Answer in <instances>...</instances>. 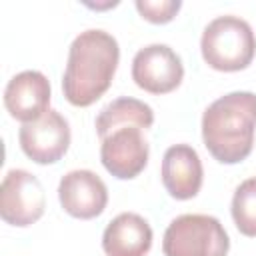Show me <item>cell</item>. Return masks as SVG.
<instances>
[{
    "label": "cell",
    "instance_id": "cell-1",
    "mask_svg": "<svg viewBox=\"0 0 256 256\" xmlns=\"http://www.w3.org/2000/svg\"><path fill=\"white\" fill-rule=\"evenodd\" d=\"M120 48L112 34L90 28L80 32L68 50L62 92L74 106L94 104L112 84Z\"/></svg>",
    "mask_w": 256,
    "mask_h": 256
},
{
    "label": "cell",
    "instance_id": "cell-2",
    "mask_svg": "<svg viewBox=\"0 0 256 256\" xmlns=\"http://www.w3.org/2000/svg\"><path fill=\"white\" fill-rule=\"evenodd\" d=\"M256 130V94L230 92L202 114V140L222 164H238L252 152Z\"/></svg>",
    "mask_w": 256,
    "mask_h": 256
},
{
    "label": "cell",
    "instance_id": "cell-3",
    "mask_svg": "<svg viewBox=\"0 0 256 256\" xmlns=\"http://www.w3.org/2000/svg\"><path fill=\"white\" fill-rule=\"evenodd\" d=\"M200 50L214 70L236 72L246 68L256 54V36L240 16H218L202 32Z\"/></svg>",
    "mask_w": 256,
    "mask_h": 256
},
{
    "label": "cell",
    "instance_id": "cell-4",
    "mask_svg": "<svg viewBox=\"0 0 256 256\" xmlns=\"http://www.w3.org/2000/svg\"><path fill=\"white\" fill-rule=\"evenodd\" d=\"M228 234L218 218L208 214H182L174 218L162 240L164 256H226Z\"/></svg>",
    "mask_w": 256,
    "mask_h": 256
},
{
    "label": "cell",
    "instance_id": "cell-5",
    "mask_svg": "<svg viewBox=\"0 0 256 256\" xmlns=\"http://www.w3.org/2000/svg\"><path fill=\"white\" fill-rule=\"evenodd\" d=\"M46 208V194L40 180L20 168L10 170L0 186V216L12 226L34 224Z\"/></svg>",
    "mask_w": 256,
    "mask_h": 256
},
{
    "label": "cell",
    "instance_id": "cell-6",
    "mask_svg": "<svg viewBox=\"0 0 256 256\" xmlns=\"http://www.w3.org/2000/svg\"><path fill=\"white\" fill-rule=\"evenodd\" d=\"M18 140L30 160L38 164H54L70 146V126L58 110H46L38 120L20 126Z\"/></svg>",
    "mask_w": 256,
    "mask_h": 256
},
{
    "label": "cell",
    "instance_id": "cell-7",
    "mask_svg": "<svg viewBox=\"0 0 256 256\" xmlns=\"http://www.w3.org/2000/svg\"><path fill=\"white\" fill-rule=\"evenodd\" d=\"M134 82L150 94H168L180 86L184 66L180 56L166 44H148L132 60Z\"/></svg>",
    "mask_w": 256,
    "mask_h": 256
},
{
    "label": "cell",
    "instance_id": "cell-8",
    "mask_svg": "<svg viewBox=\"0 0 256 256\" xmlns=\"http://www.w3.org/2000/svg\"><path fill=\"white\" fill-rule=\"evenodd\" d=\"M148 152L150 148L142 136V130L126 126L114 130L102 140L100 160L112 176L120 180H130L144 170L148 162Z\"/></svg>",
    "mask_w": 256,
    "mask_h": 256
},
{
    "label": "cell",
    "instance_id": "cell-9",
    "mask_svg": "<svg viewBox=\"0 0 256 256\" xmlns=\"http://www.w3.org/2000/svg\"><path fill=\"white\" fill-rule=\"evenodd\" d=\"M58 198L70 216L90 220L104 212L108 190L102 178L92 170H72L64 174L58 184Z\"/></svg>",
    "mask_w": 256,
    "mask_h": 256
},
{
    "label": "cell",
    "instance_id": "cell-10",
    "mask_svg": "<svg viewBox=\"0 0 256 256\" xmlns=\"http://www.w3.org/2000/svg\"><path fill=\"white\" fill-rule=\"evenodd\" d=\"M50 104V82L38 70H24L16 74L4 90V106L12 118L20 122L38 120Z\"/></svg>",
    "mask_w": 256,
    "mask_h": 256
},
{
    "label": "cell",
    "instance_id": "cell-11",
    "mask_svg": "<svg viewBox=\"0 0 256 256\" xmlns=\"http://www.w3.org/2000/svg\"><path fill=\"white\" fill-rule=\"evenodd\" d=\"M162 182L168 194L176 200L194 198L202 186V162L198 152L188 144H174L162 158Z\"/></svg>",
    "mask_w": 256,
    "mask_h": 256
},
{
    "label": "cell",
    "instance_id": "cell-12",
    "mask_svg": "<svg viewBox=\"0 0 256 256\" xmlns=\"http://www.w3.org/2000/svg\"><path fill=\"white\" fill-rule=\"evenodd\" d=\"M152 246L150 224L134 212H122L108 222L102 248L108 256H144Z\"/></svg>",
    "mask_w": 256,
    "mask_h": 256
},
{
    "label": "cell",
    "instance_id": "cell-13",
    "mask_svg": "<svg viewBox=\"0 0 256 256\" xmlns=\"http://www.w3.org/2000/svg\"><path fill=\"white\" fill-rule=\"evenodd\" d=\"M152 122H154V112L148 104H144L142 100L124 96V98L112 100L100 110V114L96 116V132L100 140H104L108 134H112L118 128L134 126L140 130H146L152 126Z\"/></svg>",
    "mask_w": 256,
    "mask_h": 256
},
{
    "label": "cell",
    "instance_id": "cell-14",
    "mask_svg": "<svg viewBox=\"0 0 256 256\" xmlns=\"http://www.w3.org/2000/svg\"><path fill=\"white\" fill-rule=\"evenodd\" d=\"M232 218L244 236L256 238V178H248L236 188L232 196Z\"/></svg>",
    "mask_w": 256,
    "mask_h": 256
},
{
    "label": "cell",
    "instance_id": "cell-15",
    "mask_svg": "<svg viewBox=\"0 0 256 256\" xmlns=\"http://www.w3.org/2000/svg\"><path fill=\"white\" fill-rule=\"evenodd\" d=\"M180 6H182L180 0H136V8L142 14V18L154 24L170 22L180 10Z\"/></svg>",
    "mask_w": 256,
    "mask_h": 256
}]
</instances>
